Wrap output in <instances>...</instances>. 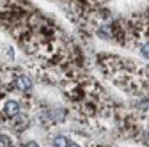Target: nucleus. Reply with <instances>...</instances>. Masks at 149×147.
I'll return each instance as SVG.
<instances>
[{
	"instance_id": "20e7f679",
	"label": "nucleus",
	"mask_w": 149,
	"mask_h": 147,
	"mask_svg": "<svg viewBox=\"0 0 149 147\" xmlns=\"http://www.w3.org/2000/svg\"><path fill=\"white\" fill-rule=\"evenodd\" d=\"M68 144H69V138L66 135H57V137H53V140H52L53 147H68Z\"/></svg>"
},
{
	"instance_id": "39448f33",
	"label": "nucleus",
	"mask_w": 149,
	"mask_h": 147,
	"mask_svg": "<svg viewBox=\"0 0 149 147\" xmlns=\"http://www.w3.org/2000/svg\"><path fill=\"white\" fill-rule=\"evenodd\" d=\"M13 138L6 133H0V147H13Z\"/></svg>"
},
{
	"instance_id": "f03ea898",
	"label": "nucleus",
	"mask_w": 149,
	"mask_h": 147,
	"mask_svg": "<svg viewBox=\"0 0 149 147\" xmlns=\"http://www.w3.org/2000/svg\"><path fill=\"white\" fill-rule=\"evenodd\" d=\"M13 85L20 90V92H29V90H32V87H34L30 76H27V75H18V76L14 78Z\"/></svg>"
},
{
	"instance_id": "7ed1b4c3",
	"label": "nucleus",
	"mask_w": 149,
	"mask_h": 147,
	"mask_svg": "<svg viewBox=\"0 0 149 147\" xmlns=\"http://www.w3.org/2000/svg\"><path fill=\"white\" fill-rule=\"evenodd\" d=\"M46 117H48V121L52 124H59V122L66 121L68 114H66V110H62V108H52L50 112L46 114Z\"/></svg>"
},
{
	"instance_id": "6e6552de",
	"label": "nucleus",
	"mask_w": 149,
	"mask_h": 147,
	"mask_svg": "<svg viewBox=\"0 0 149 147\" xmlns=\"http://www.w3.org/2000/svg\"><path fill=\"white\" fill-rule=\"evenodd\" d=\"M68 147H82V145H80V144H77V142H71V140H69Z\"/></svg>"
},
{
	"instance_id": "423d86ee",
	"label": "nucleus",
	"mask_w": 149,
	"mask_h": 147,
	"mask_svg": "<svg viewBox=\"0 0 149 147\" xmlns=\"http://www.w3.org/2000/svg\"><path fill=\"white\" fill-rule=\"evenodd\" d=\"M139 51H140V55H142L144 59H147V60H149V41H144V43L140 44Z\"/></svg>"
},
{
	"instance_id": "f257e3e1",
	"label": "nucleus",
	"mask_w": 149,
	"mask_h": 147,
	"mask_svg": "<svg viewBox=\"0 0 149 147\" xmlns=\"http://www.w3.org/2000/svg\"><path fill=\"white\" fill-rule=\"evenodd\" d=\"M20 110H22V106L16 99H6L2 105V115L7 119H14L20 115Z\"/></svg>"
},
{
	"instance_id": "0eeeda50",
	"label": "nucleus",
	"mask_w": 149,
	"mask_h": 147,
	"mask_svg": "<svg viewBox=\"0 0 149 147\" xmlns=\"http://www.w3.org/2000/svg\"><path fill=\"white\" fill-rule=\"evenodd\" d=\"M23 147H39V144H37V142H27Z\"/></svg>"
}]
</instances>
